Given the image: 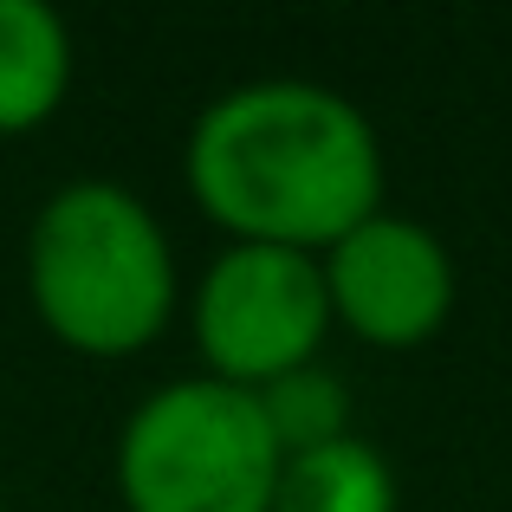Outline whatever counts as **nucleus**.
Masks as SVG:
<instances>
[{"instance_id":"6","label":"nucleus","mask_w":512,"mask_h":512,"mask_svg":"<svg viewBox=\"0 0 512 512\" xmlns=\"http://www.w3.org/2000/svg\"><path fill=\"white\" fill-rule=\"evenodd\" d=\"M72 85V33L39 0H0V137L39 130Z\"/></svg>"},{"instance_id":"5","label":"nucleus","mask_w":512,"mask_h":512,"mask_svg":"<svg viewBox=\"0 0 512 512\" xmlns=\"http://www.w3.org/2000/svg\"><path fill=\"white\" fill-rule=\"evenodd\" d=\"M318 266H325L331 325L376 350L428 344L454 312V253L409 214H370L338 247L318 253Z\"/></svg>"},{"instance_id":"4","label":"nucleus","mask_w":512,"mask_h":512,"mask_svg":"<svg viewBox=\"0 0 512 512\" xmlns=\"http://www.w3.org/2000/svg\"><path fill=\"white\" fill-rule=\"evenodd\" d=\"M325 331H331V299L318 253L234 240L227 253H214V266L195 286V350L214 383L234 389L279 383V376L318 363Z\"/></svg>"},{"instance_id":"8","label":"nucleus","mask_w":512,"mask_h":512,"mask_svg":"<svg viewBox=\"0 0 512 512\" xmlns=\"http://www.w3.org/2000/svg\"><path fill=\"white\" fill-rule=\"evenodd\" d=\"M253 396H260V415L273 428L279 454H312L350 435V389L325 363H305V370L279 376V383L253 389Z\"/></svg>"},{"instance_id":"3","label":"nucleus","mask_w":512,"mask_h":512,"mask_svg":"<svg viewBox=\"0 0 512 512\" xmlns=\"http://www.w3.org/2000/svg\"><path fill=\"white\" fill-rule=\"evenodd\" d=\"M279 467L260 396L214 376L150 389L117 435L124 512H273Z\"/></svg>"},{"instance_id":"1","label":"nucleus","mask_w":512,"mask_h":512,"mask_svg":"<svg viewBox=\"0 0 512 512\" xmlns=\"http://www.w3.org/2000/svg\"><path fill=\"white\" fill-rule=\"evenodd\" d=\"M195 208L247 247L325 253L383 214L370 117L312 78H253L195 117L182 150Z\"/></svg>"},{"instance_id":"7","label":"nucleus","mask_w":512,"mask_h":512,"mask_svg":"<svg viewBox=\"0 0 512 512\" xmlns=\"http://www.w3.org/2000/svg\"><path fill=\"white\" fill-rule=\"evenodd\" d=\"M273 512H396V474L370 441L344 435L331 448L286 454Z\"/></svg>"},{"instance_id":"2","label":"nucleus","mask_w":512,"mask_h":512,"mask_svg":"<svg viewBox=\"0 0 512 512\" xmlns=\"http://www.w3.org/2000/svg\"><path fill=\"white\" fill-rule=\"evenodd\" d=\"M26 299L78 357H137L175 312V253L124 182H65L26 227Z\"/></svg>"}]
</instances>
